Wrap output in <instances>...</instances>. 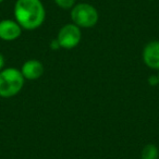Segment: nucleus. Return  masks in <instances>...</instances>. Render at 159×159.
<instances>
[{"label": "nucleus", "mask_w": 159, "mask_h": 159, "mask_svg": "<svg viewBox=\"0 0 159 159\" xmlns=\"http://www.w3.org/2000/svg\"><path fill=\"white\" fill-rule=\"evenodd\" d=\"M14 18L22 29L33 31L45 22L46 10L40 0H16Z\"/></svg>", "instance_id": "nucleus-1"}, {"label": "nucleus", "mask_w": 159, "mask_h": 159, "mask_svg": "<svg viewBox=\"0 0 159 159\" xmlns=\"http://www.w3.org/2000/svg\"><path fill=\"white\" fill-rule=\"evenodd\" d=\"M24 76L21 70L8 68L0 71V97L10 98L21 92L24 85Z\"/></svg>", "instance_id": "nucleus-2"}, {"label": "nucleus", "mask_w": 159, "mask_h": 159, "mask_svg": "<svg viewBox=\"0 0 159 159\" xmlns=\"http://www.w3.org/2000/svg\"><path fill=\"white\" fill-rule=\"evenodd\" d=\"M71 19L75 25L81 29H91L98 22V11L89 3H79L71 9Z\"/></svg>", "instance_id": "nucleus-3"}, {"label": "nucleus", "mask_w": 159, "mask_h": 159, "mask_svg": "<svg viewBox=\"0 0 159 159\" xmlns=\"http://www.w3.org/2000/svg\"><path fill=\"white\" fill-rule=\"evenodd\" d=\"M82 32L74 23L66 24L59 30L57 35V40L60 45V48L72 49L75 48L81 42Z\"/></svg>", "instance_id": "nucleus-4"}, {"label": "nucleus", "mask_w": 159, "mask_h": 159, "mask_svg": "<svg viewBox=\"0 0 159 159\" xmlns=\"http://www.w3.org/2000/svg\"><path fill=\"white\" fill-rule=\"evenodd\" d=\"M21 33H22V27L16 21L9 19L0 21V39L12 42L18 39L21 36Z\"/></svg>", "instance_id": "nucleus-5"}, {"label": "nucleus", "mask_w": 159, "mask_h": 159, "mask_svg": "<svg viewBox=\"0 0 159 159\" xmlns=\"http://www.w3.org/2000/svg\"><path fill=\"white\" fill-rule=\"evenodd\" d=\"M143 60L148 68L159 70V40H152L144 47Z\"/></svg>", "instance_id": "nucleus-6"}, {"label": "nucleus", "mask_w": 159, "mask_h": 159, "mask_svg": "<svg viewBox=\"0 0 159 159\" xmlns=\"http://www.w3.org/2000/svg\"><path fill=\"white\" fill-rule=\"evenodd\" d=\"M44 72H45L44 64L39 60H36V59L27 60V61H25L23 63L22 68H21V73L24 76V79L30 80V81L39 79L44 74Z\"/></svg>", "instance_id": "nucleus-7"}, {"label": "nucleus", "mask_w": 159, "mask_h": 159, "mask_svg": "<svg viewBox=\"0 0 159 159\" xmlns=\"http://www.w3.org/2000/svg\"><path fill=\"white\" fill-rule=\"evenodd\" d=\"M159 157V150L158 147L154 144H147L144 146L141 152L142 159H158Z\"/></svg>", "instance_id": "nucleus-8"}, {"label": "nucleus", "mask_w": 159, "mask_h": 159, "mask_svg": "<svg viewBox=\"0 0 159 159\" xmlns=\"http://www.w3.org/2000/svg\"><path fill=\"white\" fill-rule=\"evenodd\" d=\"M53 1H55L58 7L64 10L72 9L75 5V0H53Z\"/></svg>", "instance_id": "nucleus-9"}, {"label": "nucleus", "mask_w": 159, "mask_h": 159, "mask_svg": "<svg viewBox=\"0 0 159 159\" xmlns=\"http://www.w3.org/2000/svg\"><path fill=\"white\" fill-rule=\"evenodd\" d=\"M148 82H149V84L152 85H156L158 84V76L157 75H152V76H150L149 79H148Z\"/></svg>", "instance_id": "nucleus-10"}, {"label": "nucleus", "mask_w": 159, "mask_h": 159, "mask_svg": "<svg viewBox=\"0 0 159 159\" xmlns=\"http://www.w3.org/2000/svg\"><path fill=\"white\" fill-rule=\"evenodd\" d=\"M3 66H5V57L0 53V71L3 69Z\"/></svg>", "instance_id": "nucleus-11"}, {"label": "nucleus", "mask_w": 159, "mask_h": 159, "mask_svg": "<svg viewBox=\"0 0 159 159\" xmlns=\"http://www.w3.org/2000/svg\"><path fill=\"white\" fill-rule=\"evenodd\" d=\"M157 76H158V82H159V73H158V75H157Z\"/></svg>", "instance_id": "nucleus-12"}, {"label": "nucleus", "mask_w": 159, "mask_h": 159, "mask_svg": "<svg viewBox=\"0 0 159 159\" xmlns=\"http://www.w3.org/2000/svg\"><path fill=\"white\" fill-rule=\"evenodd\" d=\"M1 2H3V0H0V3H1Z\"/></svg>", "instance_id": "nucleus-13"}]
</instances>
